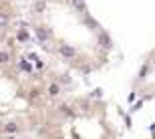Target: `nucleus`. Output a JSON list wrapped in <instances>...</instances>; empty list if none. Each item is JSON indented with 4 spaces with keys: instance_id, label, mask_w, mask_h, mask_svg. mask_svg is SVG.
Masks as SVG:
<instances>
[{
    "instance_id": "1",
    "label": "nucleus",
    "mask_w": 155,
    "mask_h": 139,
    "mask_svg": "<svg viewBox=\"0 0 155 139\" xmlns=\"http://www.w3.org/2000/svg\"><path fill=\"white\" fill-rule=\"evenodd\" d=\"M24 10L0 0V137L36 133L48 105L61 95L52 69L35 63Z\"/></svg>"
},
{
    "instance_id": "2",
    "label": "nucleus",
    "mask_w": 155,
    "mask_h": 139,
    "mask_svg": "<svg viewBox=\"0 0 155 139\" xmlns=\"http://www.w3.org/2000/svg\"><path fill=\"white\" fill-rule=\"evenodd\" d=\"M24 20L30 45L61 69L93 75L109 63L113 41L83 0H30Z\"/></svg>"
},
{
    "instance_id": "3",
    "label": "nucleus",
    "mask_w": 155,
    "mask_h": 139,
    "mask_svg": "<svg viewBox=\"0 0 155 139\" xmlns=\"http://www.w3.org/2000/svg\"><path fill=\"white\" fill-rule=\"evenodd\" d=\"M38 139H117L119 129L109 103L99 95H58L36 127Z\"/></svg>"
},
{
    "instance_id": "4",
    "label": "nucleus",
    "mask_w": 155,
    "mask_h": 139,
    "mask_svg": "<svg viewBox=\"0 0 155 139\" xmlns=\"http://www.w3.org/2000/svg\"><path fill=\"white\" fill-rule=\"evenodd\" d=\"M135 93L145 99L155 97V51L149 52V57L145 58L143 67L139 71L135 81Z\"/></svg>"
}]
</instances>
